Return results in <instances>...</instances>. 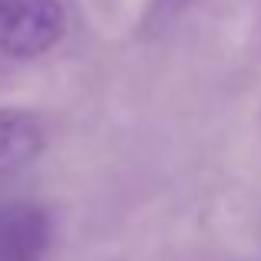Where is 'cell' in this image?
Instances as JSON below:
<instances>
[{
    "label": "cell",
    "mask_w": 261,
    "mask_h": 261,
    "mask_svg": "<svg viewBox=\"0 0 261 261\" xmlns=\"http://www.w3.org/2000/svg\"><path fill=\"white\" fill-rule=\"evenodd\" d=\"M63 0H0V53L10 60H37L66 33Z\"/></svg>",
    "instance_id": "obj_1"
},
{
    "label": "cell",
    "mask_w": 261,
    "mask_h": 261,
    "mask_svg": "<svg viewBox=\"0 0 261 261\" xmlns=\"http://www.w3.org/2000/svg\"><path fill=\"white\" fill-rule=\"evenodd\" d=\"M53 225L46 208L33 202L0 205V261H43Z\"/></svg>",
    "instance_id": "obj_2"
},
{
    "label": "cell",
    "mask_w": 261,
    "mask_h": 261,
    "mask_svg": "<svg viewBox=\"0 0 261 261\" xmlns=\"http://www.w3.org/2000/svg\"><path fill=\"white\" fill-rule=\"evenodd\" d=\"M43 152V122L27 109H0V185L13 182Z\"/></svg>",
    "instance_id": "obj_3"
}]
</instances>
